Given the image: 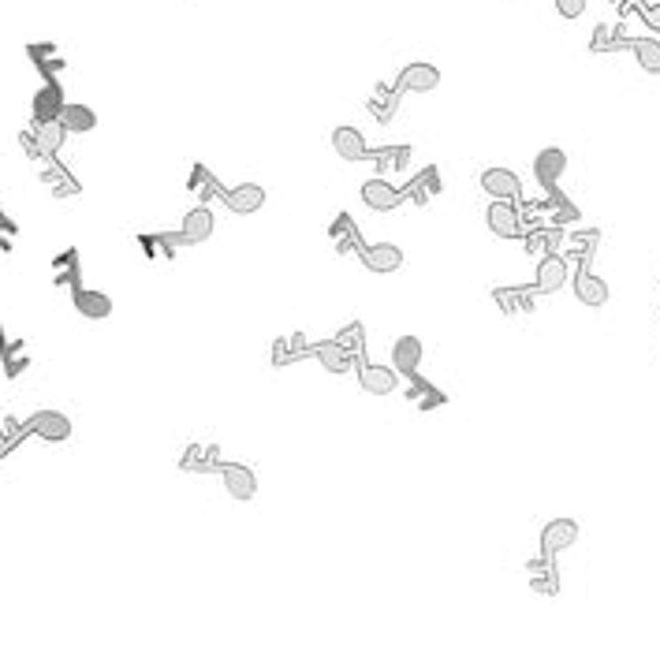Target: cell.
<instances>
[{
  "label": "cell",
  "instance_id": "obj_1",
  "mask_svg": "<svg viewBox=\"0 0 660 645\" xmlns=\"http://www.w3.org/2000/svg\"><path fill=\"white\" fill-rule=\"evenodd\" d=\"M437 190H440V175H437V168H425V175H418L407 190L392 187L388 179H366V183H362V202H366L373 213H388V209L403 206L407 198H410V202H418V206H425Z\"/></svg>",
  "mask_w": 660,
  "mask_h": 645
},
{
  "label": "cell",
  "instance_id": "obj_2",
  "mask_svg": "<svg viewBox=\"0 0 660 645\" xmlns=\"http://www.w3.org/2000/svg\"><path fill=\"white\" fill-rule=\"evenodd\" d=\"M601 243V231H575V236H571V250H575V258H578V273H575V295H578V302L582 307H604V302H609V284H604L601 276H594L590 273V261H594V246Z\"/></svg>",
  "mask_w": 660,
  "mask_h": 645
},
{
  "label": "cell",
  "instance_id": "obj_3",
  "mask_svg": "<svg viewBox=\"0 0 660 645\" xmlns=\"http://www.w3.org/2000/svg\"><path fill=\"white\" fill-rule=\"evenodd\" d=\"M485 224H489L493 236H501V239H523L526 236L523 209H519V202H508V198H493V206L485 209Z\"/></svg>",
  "mask_w": 660,
  "mask_h": 645
},
{
  "label": "cell",
  "instance_id": "obj_4",
  "mask_svg": "<svg viewBox=\"0 0 660 645\" xmlns=\"http://www.w3.org/2000/svg\"><path fill=\"white\" fill-rule=\"evenodd\" d=\"M38 165V179L49 187L52 198H79L82 187H79V179L71 175L64 165H57V153H45L42 160H34Z\"/></svg>",
  "mask_w": 660,
  "mask_h": 645
},
{
  "label": "cell",
  "instance_id": "obj_5",
  "mask_svg": "<svg viewBox=\"0 0 660 645\" xmlns=\"http://www.w3.org/2000/svg\"><path fill=\"white\" fill-rule=\"evenodd\" d=\"M213 228H217V217H213L209 206H194L187 217H183V228L175 231V236H168L175 246H198L213 236Z\"/></svg>",
  "mask_w": 660,
  "mask_h": 645
},
{
  "label": "cell",
  "instance_id": "obj_6",
  "mask_svg": "<svg viewBox=\"0 0 660 645\" xmlns=\"http://www.w3.org/2000/svg\"><path fill=\"white\" fill-rule=\"evenodd\" d=\"M481 190L493 194V198H508V202H519L523 198V179L515 175L504 165H493L481 172Z\"/></svg>",
  "mask_w": 660,
  "mask_h": 645
},
{
  "label": "cell",
  "instance_id": "obj_7",
  "mask_svg": "<svg viewBox=\"0 0 660 645\" xmlns=\"http://www.w3.org/2000/svg\"><path fill=\"white\" fill-rule=\"evenodd\" d=\"M567 280H571V268H567L563 254L538 258V280H533V291H538V295H556Z\"/></svg>",
  "mask_w": 660,
  "mask_h": 645
},
{
  "label": "cell",
  "instance_id": "obj_8",
  "mask_svg": "<svg viewBox=\"0 0 660 645\" xmlns=\"http://www.w3.org/2000/svg\"><path fill=\"white\" fill-rule=\"evenodd\" d=\"M27 429L34 437L49 440V444H64L71 437V418L60 415V410H38V415L27 418Z\"/></svg>",
  "mask_w": 660,
  "mask_h": 645
},
{
  "label": "cell",
  "instance_id": "obj_9",
  "mask_svg": "<svg viewBox=\"0 0 660 645\" xmlns=\"http://www.w3.org/2000/svg\"><path fill=\"white\" fill-rule=\"evenodd\" d=\"M64 89L57 86V79H49L38 94H34V101H30V116H34V123H52V120H60L64 116Z\"/></svg>",
  "mask_w": 660,
  "mask_h": 645
},
{
  "label": "cell",
  "instance_id": "obj_10",
  "mask_svg": "<svg viewBox=\"0 0 660 645\" xmlns=\"http://www.w3.org/2000/svg\"><path fill=\"white\" fill-rule=\"evenodd\" d=\"M221 478H224V489L231 500H254L258 496V478L251 467H243V462H221Z\"/></svg>",
  "mask_w": 660,
  "mask_h": 645
},
{
  "label": "cell",
  "instance_id": "obj_11",
  "mask_svg": "<svg viewBox=\"0 0 660 645\" xmlns=\"http://www.w3.org/2000/svg\"><path fill=\"white\" fill-rule=\"evenodd\" d=\"M578 541V523L575 518H552L541 530V552L545 556H556V552H567Z\"/></svg>",
  "mask_w": 660,
  "mask_h": 645
},
{
  "label": "cell",
  "instance_id": "obj_12",
  "mask_svg": "<svg viewBox=\"0 0 660 645\" xmlns=\"http://www.w3.org/2000/svg\"><path fill=\"white\" fill-rule=\"evenodd\" d=\"M359 258L369 273H396V268L403 265V250L396 243H369V246L359 250Z\"/></svg>",
  "mask_w": 660,
  "mask_h": 645
},
{
  "label": "cell",
  "instance_id": "obj_13",
  "mask_svg": "<svg viewBox=\"0 0 660 645\" xmlns=\"http://www.w3.org/2000/svg\"><path fill=\"white\" fill-rule=\"evenodd\" d=\"M359 385L362 392H369V396H392L400 385V373H392V366H369L366 358L359 362Z\"/></svg>",
  "mask_w": 660,
  "mask_h": 645
},
{
  "label": "cell",
  "instance_id": "obj_14",
  "mask_svg": "<svg viewBox=\"0 0 660 645\" xmlns=\"http://www.w3.org/2000/svg\"><path fill=\"white\" fill-rule=\"evenodd\" d=\"M392 369L403 373V377H415L422 369V339L418 336H400L392 344Z\"/></svg>",
  "mask_w": 660,
  "mask_h": 645
},
{
  "label": "cell",
  "instance_id": "obj_15",
  "mask_svg": "<svg viewBox=\"0 0 660 645\" xmlns=\"http://www.w3.org/2000/svg\"><path fill=\"white\" fill-rule=\"evenodd\" d=\"M567 165H571L567 153L552 146V150H541L538 157H533V175H538V183H541L545 190H552V187L560 183V175L567 172Z\"/></svg>",
  "mask_w": 660,
  "mask_h": 645
},
{
  "label": "cell",
  "instance_id": "obj_16",
  "mask_svg": "<svg viewBox=\"0 0 660 645\" xmlns=\"http://www.w3.org/2000/svg\"><path fill=\"white\" fill-rule=\"evenodd\" d=\"M71 302H75V314H82L86 321H105L113 314V299L105 291H94V288H75V295H71Z\"/></svg>",
  "mask_w": 660,
  "mask_h": 645
},
{
  "label": "cell",
  "instance_id": "obj_17",
  "mask_svg": "<svg viewBox=\"0 0 660 645\" xmlns=\"http://www.w3.org/2000/svg\"><path fill=\"white\" fill-rule=\"evenodd\" d=\"M523 239H526V254L545 258V254H556V250H560L563 228L560 224H538V228H530Z\"/></svg>",
  "mask_w": 660,
  "mask_h": 645
},
{
  "label": "cell",
  "instance_id": "obj_18",
  "mask_svg": "<svg viewBox=\"0 0 660 645\" xmlns=\"http://www.w3.org/2000/svg\"><path fill=\"white\" fill-rule=\"evenodd\" d=\"M400 89H415V94H430V89H437L440 86V71L433 67V64H407L403 71H400Z\"/></svg>",
  "mask_w": 660,
  "mask_h": 645
},
{
  "label": "cell",
  "instance_id": "obj_19",
  "mask_svg": "<svg viewBox=\"0 0 660 645\" xmlns=\"http://www.w3.org/2000/svg\"><path fill=\"white\" fill-rule=\"evenodd\" d=\"M221 198H224V206H228L231 213H258V209L265 206V187H258V183H239V187H228Z\"/></svg>",
  "mask_w": 660,
  "mask_h": 645
},
{
  "label": "cell",
  "instance_id": "obj_20",
  "mask_svg": "<svg viewBox=\"0 0 660 645\" xmlns=\"http://www.w3.org/2000/svg\"><path fill=\"white\" fill-rule=\"evenodd\" d=\"M329 239H332V246L340 250V254H359V250L366 246V243H362V236H359V224L351 221V213H340V217L332 221V228H329Z\"/></svg>",
  "mask_w": 660,
  "mask_h": 645
},
{
  "label": "cell",
  "instance_id": "obj_21",
  "mask_svg": "<svg viewBox=\"0 0 660 645\" xmlns=\"http://www.w3.org/2000/svg\"><path fill=\"white\" fill-rule=\"evenodd\" d=\"M332 150L344 160H373V150L366 146L362 131H354V128H336L332 131Z\"/></svg>",
  "mask_w": 660,
  "mask_h": 645
},
{
  "label": "cell",
  "instance_id": "obj_22",
  "mask_svg": "<svg viewBox=\"0 0 660 645\" xmlns=\"http://www.w3.org/2000/svg\"><path fill=\"white\" fill-rule=\"evenodd\" d=\"M79 273H82V261H79L75 246L52 258V284H57V288H64V284L67 288H79Z\"/></svg>",
  "mask_w": 660,
  "mask_h": 645
},
{
  "label": "cell",
  "instance_id": "obj_23",
  "mask_svg": "<svg viewBox=\"0 0 660 645\" xmlns=\"http://www.w3.org/2000/svg\"><path fill=\"white\" fill-rule=\"evenodd\" d=\"M27 57L45 71V79H57L60 71H64V57L57 52V45H52V42H30L27 45Z\"/></svg>",
  "mask_w": 660,
  "mask_h": 645
},
{
  "label": "cell",
  "instance_id": "obj_24",
  "mask_svg": "<svg viewBox=\"0 0 660 645\" xmlns=\"http://www.w3.org/2000/svg\"><path fill=\"white\" fill-rule=\"evenodd\" d=\"M533 295L538 291H523V288H496L493 299H496V307H501L504 314H530L533 310Z\"/></svg>",
  "mask_w": 660,
  "mask_h": 645
},
{
  "label": "cell",
  "instance_id": "obj_25",
  "mask_svg": "<svg viewBox=\"0 0 660 645\" xmlns=\"http://www.w3.org/2000/svg\"><path fill=\"white\" fill-rule=\"evenodd\" d=\"M64 128L67 135H90L97 128V113L86 109V105H64Z\"/></svg>",
  "mask_w": 660,
  "mask_h": 645
},
{
  "label": "cell",
  "instance_id": "obj_26",
  "mask_svg": "<svg viewBox=\"0 0 660 645\" xmlns=\"http://www.w3.org/2000/svg\"><path fill=\"white\" fill-rule=\"evenodd\" d=\"M314 354H317V362L325 366L329 373H347V369H351V362H354V354H351V351H344L340 344H336V339H332V344H317V347H314Z\"/></svg>",
  "mask_w": 660,
  "mask_h": 645
},
{
  "label": "cell",
  "instance_id": "obj_27",
  "mask_svg": "<svg viewBox=\"0 0 660 645\" xmlns=\"http://www.w3.org/2000/svg\"><path fill=\"white\" fill-rule=\"evenodd\" d=\"M631 49L646 75H660V38H631Z\"/></svg>",
  "mask_w": 660,
  "mask_h": 645
},
{
  "label": "cell",
  "instance_id": "obj_28",
  "mask_svg": "<svg viewBox=\"0 0 660 645\" xmlns=\"http://www.w3.org/2000/svg\"><path fill=\"white\" fill-rule=\"evenodd\" d=\"M0 362H4V377H19V373L30 366V351L23 339L15 344H0Z\"/></svg>",
  "mask_w": 660,
  "mask_h": 645
},
{
  "label": "cell",
  "instance_id": "obj_29",
  "mask_svg": "<svg viewBox=\"0 0 660 645\" xmlns=\"http://www.w3.org/2000/svg\"><path fill=\"white\" fill-rule=\"evenodd\" d=\"M530 575H533V594H556L560 582H556V571H552V556H545L541 552V560H533L530 563Z\"/></svg>",
  "mask_w": 660,
  "mask_h": 645
},
{
  "label": "cell",
  "instance_id": "obj_30",
  "mask_svg": "<svg viewBox=\"0 0 660 645\" xmlns=\"http://www.w3.org/2000/svg\"><path fill=\"white\" fill-rule=\"evenodd\" d=\"M30 131H34V138H38L42 153H57V150L64 146V135H67L64 120H52V123H34Z\"/></svg>",
  "mask_w": 660,
  "mask_h": 645
},
{
  "label": "cell",
  "instance_id": "obj_31",
  "mask_svg": "<svg viewBox=\"0 0 660 645\" xmlns=\"http://www.w3.org/2000/svg\"><path fill=\"white\" fill-rule=\"evenodd\" d=\"M187 187H190L194 194H198L202 202H209L213 194H224V187L217 183V175H209V168H206V165H194V168H190V179H187Z\"/></svg>",
  "mask_w": 660,
  "mask_h": 645
},
{
  "label": "cell",
  "instance_id": "obj_32",
  "mask_svg": "<svg viewBox=\"0 0 660 645\" xmlns=\"http://www.w3.org/2000/svg\"><path fill=\"white\" fill-rule=\"evenodd\" d=\"M23 437H30L27 422H15V418H4V422H0V459L12 455V452H15V444H19Z\"/></svg>",
  "mask_w": 660,
  "mask_h": 645
},
{
  "label": "cell",
  "instance_id": "obj_33",
  "mask_svg": "<svg viewBox=\"0 0 660 645\" xmlns=\"http://www.w3.org/2000/svg\"><path fill=\"white\" fill-rule=\"evenodd\" d=\"M138 246L146 250V258L157 261V258H172L175 254V243L168 236H138Z\"/></svg>",
  "mask_w": 660,
  "mask_h": 645
},
{
  "label": "cell",
  "instance_id": "obj_34",
  "mask_svg": "<svg viewBox=\"0 0 660 645\" xmlns=\"http://www.w3.org/2000/svg\"><path fill=\"white\" fill-rule=\"evenodd\" d=\"M307 351H310L307 339H302V336H291V339H280V344L273 347V358H276V362H291L295 354H307Z\"/></svg>",
  "mask_w": 660,
  "mask_h": 645
},
{
  "label": "cell",
  "instance_id": "obj_35",
  "mask_svg": "<svg viewBox=\"0 0 660 645\" xmlns=\"http://www.w3.org/2000/svg\"><path fill=\"white\" fill-rule=\"evenodd\" d=\"M336 344H340L344 351H351V354H359L366 347V329L362 325H347L340 336H336Z\"/></svg>",
  "mask_w": 660,
  "mask_h": 645
},
{
  "label": "cell",
  "instance_id": "obj_36",
  "mask_svg": "<svg viewBox=\"0 0 660 645\" xmlns=\"http://www.w3.org/2000/svg\"><path fill=\"white\" fill-rule=\"evenodd\" d=\"M15 236H19V228H15V221L8 217V213H0V250H4V254H8V250L15 246Z\"/></svg>",
  "mask_w": 660,
  "mask_h": 645
},
{
  "label": "cell",
  "instance_id": "obj_37",
  "mask_svg": "<svg viewBox=\"0 0 660 645\" xmlns=\"http://www.w3.org/2000/svg\"><path fill=\"white\" fill-rule=\"evenodd\" d=\"M19 146H23V153H27L30 160H42V157H45L42 146H38V138H34V131H19Z\"/></svg>",
  "mask_w": 660,
  "mask_h": 645
},
{
  "label": "cell",
  "instance_id": "obj_38",
  "mask_svg": "<svg viewBox=\"0 0 660 645\" xmlns=\"http://www.w3.org/2000/svg\"><path fill=\"white\" fill-rule=\"evenodd\" d=\"M556 12L563 15V19H578V15L586 12V0H556Z\"/></svg>",
  "mask_w": 660,
  "mask_h": 645
},
{
  "label": "cell",
  "instance_id": "obj_39",
  "mask_svg": "<svg viewBox=\"0 0 660 645\" xmlns=\"http://www.w3.org/2000/svg\"><path fill=\"white\" fill-rule=\"evenodd\" d=\"M641 19H646V27L653 34H660V4H646V8H641Z\"/></svg>",
  "mask_w": 660,
  "mask_h": 645
},
{
  "label": "cell",
  "instance_id": "obj_40",
  "mask_svg": "<svg viewBox=\"0 0 660 645\" xmlns=\"http://www.w3.org/2000/svg\"><path fill=\"white\" fill-rule=\"evenodd\" d=\"M0 339H4V332H0Z\"/></svg>",
  "mask_w": 660,
  "mask_h": 645
}]
</instances>
